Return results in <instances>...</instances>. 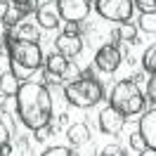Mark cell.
Wrapping results in <instances>:
<instances>
[{
  "label": "cell",
  "instance_id": "obj_1",
  "mask_svg": "<svg viewBox=\"0 0 156 156\" xmlns=\"http://www.w3.org/2000/svg\"><path fill=\"white\" fill-rule=\"evenodd\" d=\"M17 116L29 130L52 123V92L48 85H40L33 80H24L14 95Z\"/></svg>",
  "mask_w": 156,
  "mask_h": 156
},
{
  "label": "cell",
  "instance_id": "obj_2",
  "mask_svg": "<svg viewBox=\"0 0 156 156\" xmlns=\"http://www.w3.org/2000/svg\"><path fill=\"white\" fill-rule=\"evenodd\" d=\"M7 59H10V71L24 83V80L31 78V73L36 69L43 66V50H40L38 43L10 38V43H7Z\"/></svg>",
  "mask_w": 156,
  "mask_h": 156
},
{
  "label": "cell",
  "instance_id": "obj_3",
  "mask_svg": "<svg viewBox=\"0 0 156 156\" xmlns=\"http://www.w3.org/2000/svg\"><path fill=\"white\" fill-rule=\"evenodd\" d=\"M64 97L69 104H73L78 109H90L104 99V88L92 76V69H90V71H83L78 80H71L64 85Z\"/></svg>",
  "mask_w": 156,
  "mask_h": 156
},
{
  "label": "cell",
  "instance_id": "obj_4",
  "mask_svg": "<svg viewBox=\"0 0 156 156\" xmlns=\"http://www.w3.org/2000/svg\"><path fill=\"white\" fill-rule=\"evenodd\" d=\"M109 107H114L118 114H123L126 118L142 114L147 107V99L142 95V90L137 83H133L130 78L118 80L116 85L111 88V97H109Z\"/></svg>",
  "mask_w": 156,
  "mask_h": 156
},
{
  "label": "cell",
  "instance_id": "obj_5",
  "mask_svg": "<svg viewBox=\"0 0 156 156\" xmlns=\"http://www.w3.org/2000/svg\"><path fill=\"white\" fill-rule=\"evenodd\" d=\"M95 10L102 19L123 24V21L133 19L135 5H133V0H95Z\"/></svg>",
  "mask_w": 156,
  "mask_h": 156
},
{
  "label": "cell",
  "instance_id": "obj_6",
  "mask_svg": "<svg viewBox=\"0 0 156 156\" xmlns=\"http://www.w3.org/2000/svg\"><path fill=\"white\" fill-rule=\"evenodd\" d=\"M57 2V10L62 21H76V24H83V21L90 17V10H92V2L90 0H55Z\"/></svg>",
  "mask_w": 156,
  "mask_h": 156
},
{
  "label": "cell",
  "instance_id": "obj_7",
  "mask_svg": "<svg viewBox=\"0 0 156 156\" xmlns=\"http://www.w3.org/2000/svg\"><path fill=\"white\" fill-rule=\"evenodd\" d=\"M121 50L116 45H111V43H104L102 48L95 52V66L102 71V73H114L118 66H121Z\"/></svg>",
  "mask_w": 156,
  "mask_h": 156
},
{
  "label": "cell",
  "instance_id": "obj_8",
  "mask_svg": "<svg viewBox=\"0 0 156 156\" xmlns=\"http://www.w3.org/2000/svg\"><path fill=\"white\" fill-rule=\"evenodd\" d=\"M36 24L40 29H48V31H55L59 29L62 24V17H59V10H57V2L55 0H45V2H38L36 7Z\"/></svg>",
  "mask_w": 156,
  "mask_h": 156
},
{
  "label": "cell",
  "instance_id": "obj_9",
  "mask_svg": "<svg viewBox=\"0 0 156 156\" xmlns=\"http://www.w3.org/2000/svg\"><path fill=\"white\" fill-rule=\"evenodd\" d=\"M126 126V116L118 114L114 107H104L102 114H99V130L104 135H118Z\"/></svg>",
  "mask_w": 156,
  "mask_h": 156
},
{
  "label": "cell",
  "instance_id": "obj_10",
  "mask_svg": "<svg viewBox=\"0 0 156 156\" xmlns=\"http://www.w3.org/2000/svg\"><path fill=\"white\" fill-rule=\"evenodd\" d=\"M137 133L142 135V140H144V144L149 149H156V109H149V111L142 114Z\"/></svg>",
  "mask_w": 156,
  "mask_h": 156
},
{
  "label": "cell",
  "instance_id": "obj_11",
  "mask_svg": "<svg viewBox=\"0 0 156 156\" xmlns=\"http://www.w3.org/2000/svg\"><path fill=\"white\" fill-rule=\"evenodd\" d=\"M55 48H57V52L62 55V57L66 59H73L80 55V50H83V38L80 36H59L57 40H55Z\"/></svg>",
  "mask_w": 156,
  "mask_h": 156
},
{
  "label": "cell",
  "instance_id": "obj_12",
  "mask_svg": "<svg viewBox=\"0 0 156 156\" xmlns=\"http://www.w3.org/2000/svg\"><path fill=\"white\" fill-rule=\"evenodd\" d=\"M10 31H12V38H17V40H31V43L40 40V26L36 21H21Z\"/></svg>",
  "mask_w": 156,
  "mask_h": 156
},
{
  "label": "cell",
  "instance_id": "obj_13",
  "mask_svg": "<svg viewBox=\"0 0 156 156\" xmlns=\"http://www.w3.org/2000/svg\"><path fill=\"white\" fill-rule=\"evenodd\" d=\"M111 45H116L118 48V43L123 40V43H130V45H135V43H140L137 40V26H133L130 21H123V24H118L116 29L111 31Z\"/></svg>",
  "mask_w": 156,
  "mask_h": 156
},
{
  "label": "cell",
  "instance_id": "obj_14",
  "mask_svg": "<svg viewBox=\"0 0 156 156\" xmlns=\"http://www.w3.org/2000/svg\"><path fill=\"white\" fill-rule=\"evenodd\" d=\"M66 140L71 147H78V144H85L90 142V128L85 123H73V126L66 128Z\"/></svg>",
  "mask_w": 156,
  "mask_h": 156
},
{
  "label": "cell",
  "instance_id": "obj_15",
  "mask_svg": "<svg viewBox=\"0 0 156 156\" xmlns=\"http://www.w3.org/2000/svg\"><path fill=\"white\" fill-rule=\"evenodd\" d=\"M66 64H69V59L62 57L59 52H50L48 57H43V69H45V73H52V76H62Z\"/></svg>",
  "mask_w": 156,
  "mask_h": 156
},
{
  "label": "cell",
  "instance_id": "obj_16",
  "mask_svg": "<svg viewBox=\"0 0 156 156\" xmlns=\"http://www.w3.org/2000/svg\"><path fill=\"white\" fill-rule=\"evenodd\" d=\"M19 85H21V80L12 73L10 69L0 73V95H2V97H14L17 90H19Z\"/></svg>",
  "mask_w": 156,
  "mask_h": 156
},
{
  "label": "cell",
  "instance_id": "obj_17",
  "mask_svg": "<svg viewBox=\"0 0 156 156\" xmlns=\"http://www.w3.org/2000/svg\"><path fill=\"white\" fill-rule=\"evenodd\" d=\"M142 69L147 76H156V45H149V50H144L142 55Z\"/></svg>",
  "mask_w": 156,
  "mask_h": 156
},
{
  "label": "cell",
  "instance_id": "obj_18",
  "mask_svg": "<svg viewBox=\"0 0 156 156\" xmlns=\"http://www.w3.org/2000/svg\"><path fill=\"white\" fill-rule=\"evenodd\" d=\"M80 66L78 64H73L71 59H69V64H66V69L62 71V76H59V80H62V85H66V83H71V80H78L80 78Z\"/></svg>",
  "mask_w": 156,
  "mask_h": 156
},
{
  "label": "cell",
  "instance_id": "obj_19",
  "mask_svg": "<svg viewBox=\"0 0 156 156\" xmlns=\"http://www.w3.org/2000/svg\"><path fill=\"white\" fill-rule=\"evenodd\" d=\"M137 29L149 33L151 38L156 36V14H142L140 17V24H137Z\"/></svg>",
  "mask_w": 156,
  "mask_h": 156
},
{
  "label": "cell",
  "instance_id": "obj_20",
  "mask_svg": "<svg viewBox=\"0 0 156 156\" xmlns=\"http://www.w3.org/2000/svg\"><path fill=\"white\" fill-rule=\"evenodd\" d=\"M133 5L142 14H156V0H133Z\"/></svg>",
  "mask_w": 156,
  "mask_h": 156
},
{
  "label": "cell",
  "instance_id": "obj_21",
  "mask_svg": "<svg viewBox=\"0 0 156 156\" xmlns=\"http://www.w3.org/2000/svg\"><path fill=\"white\" fill-rule=\"evenodd\" d=\"M71 156H95V144L85 142V144H78L71 149Z\"/></svg>",
  "mask_w": 156,
  "mask_h": 156
},
{
  "label": "cell",
  "instance_id": "obj_22",
  "mask_svg": "<svg viewBox=\"0 0 156 156\" xmlns=\"http://www.w3.org/2000/svg\"><path fill=\"white\" fill-rule=\"evenodd\" d=\"M144 99H149V104L154 109V104H156V76H149V85H147V97Z\"/></svg>",
  "mask_w": 156,
  "mask_h": 156
},
{
  "label": "cell",
  "instance_id": "obj_23",
  "mask_svg": "<svg viewBox=\"0 0 156 156\" xmlns=\"http://www.w3.org/2000/svg\"><path fill=\"white\" fill-rule=\"evenodd\" d=\"M40 156H71V149L69 147H50Z\"/></svg>",
  "mask_w": 156,
  "mask_h": 156
},
{
  "label": "cell",
  "instance_id": "obj_24",
  "mask_svg": "<svg viewBox=\"0 0 156 156\" xmlns=\"http://www.w3.org/2000/svg\"><path fill=\"white\" fill-rule=\"evenodd\" d=\"M99 156H126V149L123 147H118V144H109L102 149V154Z\"/></svg>",
  "mask_w": 156,
  "mask_h": 156
},
{
  "label": "cell",
  "instance_id": "obj_25",
  "mask_svg": "<svg viewBox=\"0 0 156 156\" xmlns=\"http://www.w3.org/2000/svg\"><path fill=\"white\" fill-rule=\"evenodd\" d=\"M80 26L83 24H76V21H64V36H80Z\"/></svg>",
  "mask_w": 156,
  "mask_h": 156
},
{
  "label": "cell",
  "instance_id": "obj_26",
  "mask_svg": "<svg viewBox=\"0 0 156 156\" xmlns=\"http://www.w3.org/2000/svg\"><path fill=\"white\" fill-rule=\"evenodd\" d=\"M130 147H133V149H137V151L147 149V144H144V140H142V135H140V133H133V135H130Z\"/></svg>",
  "mask_w": 156,
  "mask_h": 156
},
{
  "label": "cell",
  "instance_id": "obj_27",
  "mask_svg": "<svg viewBox=\"0 0 156 156\" xmlns=\"http://www.w3.org/2000/svg\"><path fill=\"white\" fill-rule=\"evenodd\" d=\"M7 142H10V128L0 123V147H2V144H7Z\"/></svg>",
  "mask_w": 156,
  "mask_h": 156
},
{
  "label": "cell",
  "instance_id": "obj_28",
  "mask_svg": "<svg viewBox=\"0 0 156 156\" xmlns=\"http://www.w3.org/2000/svg\"><path fill=\"white\" fill-rule=\"evenodd\" d=\"M0 156H12V142H7V144L0 147Z\"/></svg>",
  "mask_w": 156,
  "mask_h": 156
},
{
  "label": "cell",
  "instance_id": "obj_29",
  "mask_svg": "<svg viewBox=\"0 0 156 156\" xmlns=\"http://www.w3.org/2000/svg\"><path fill=\"white\" fill-rule=\"evenodd\" d=\"M140 156H156V149H149V147H147V149L140 151Z\"/></svg>",
  "mask_w": 156,
  "mask_h": 156
},
{
  "label": "cell",
  "instance_id": "obj_30",
  "mask_svg": "<svg viewBox=\"0 0 156 156\" xmlns=\"http://www.w3.org/2000/svg\"><path fill=\"white\" fill-rule=\"evenodd\" d=\"M0 123H2V111H0Z\"/></svg>",
  "mask_w": 156,
  "mask_h": 156
}]
</instances>
